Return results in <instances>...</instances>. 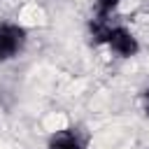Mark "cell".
Here are the masks:
<instances>
[{
    "label": "cell",
    "mask_w": 149,
    "mask_h": 149,
    "mask_svg": "<svg viewBox=\"0 0 149 149\" xmlns=\"http://www.w3.org/2000/svg\"><path fill=\"white\" fill-rule=\"evenodd\" d=\"M147 149H149V147H147Z\"/></svg>",
    "instance_id": "cell-6"
},
{
    "label": "cell",
    "mask_w": 149,
    "mask_h": 149,
    "mask_svg": "<svg viewBox=\"0 0 149 149\" xmlns=\"http://www.w3.org/2000/svg\"><path fill=\"white\" fill-rule=\"evenodd\" d=\"M121 0H93V21L107 23L109 16L119 9Z\"/></svg>",
    "instance_id": "cell-4"
},
{
    "label": "cell",
    "mask_w": 149,
    "mask_h": 149,
    "mask_svg": "<svg viewBox=\"0 0 149 149\" xmlns=\"http://www.w3.org/2000/svg\"><path fill=\"white\" fill-rule=\"evenodd\" d=\"M140 107H142V114L149 116V86H144L140 91Z\"/></svg>",
    "instance_id": "cell-5"
},
{
    "label": "cell",
    "mask_w": 149,
    "mask_h": 149,
    "mask_svg": "<svg viewBox=\"0 0 149 149\" xmlns=\"http://www.w3.org/2000/svg\"><path fill=\"white\" fill-rule=\"evenodd\" d=\"M86 135L74 128V126H68V128H61L56 133H51L49 142H47V149H86Z\"/></svg>",
    "instance_id": "cell-3"
},
{
    "label": "cell",
    "mask_w": 149,
    "mask_h": 149,
    "mask_svg": "<svg viewBox=\"0 0 149 149\" xmlns=\"http://www.w3.org/2000/svg\"><path fill=\"white\" fill-rule=\"evenodd\" d=\"M28 42V30L26 26L16 21H2L0 23V63H7L16 58Z\"/></svg>",
    "instance_id": "cell-2"
},
{
    "label": "cell",
    "mask_w": 149,
    "mask_h": 149,
    "mask_svg": "<svg viewBox=\"0 0 149 149\" xmlns=\"http://www.w3.org/2000/svg\"><path fill=\"white\" fill-rule=\"evenodd\" d=\"M91 28V37L98 44H105L114 56L119 58H133L140 54V42L137 37L126 28V26H109V23H100V21H88Z\"/></svg>",
    "instance_id": "cell-1"
}]
</instances>
